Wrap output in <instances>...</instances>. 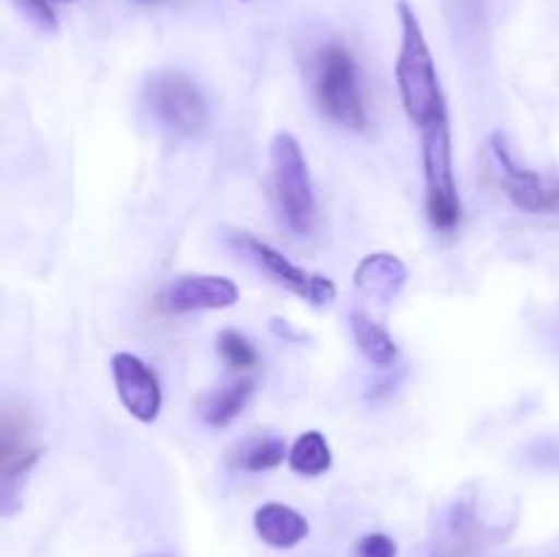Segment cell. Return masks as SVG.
<instances>
[{
    "mask_svg": "<svg viewBox=\"0 0 559 557\" xmlns=\"http://www.w3.org/2000/svg\"><path fill=\"white\" fill-rule=\"evenodd\" d=\"M109 369H112L115 393H118L126 413L140 424H153L162 413L164 396L151 366L131 353H115L109 360Z\"/></svg>",
    "mask_w": 559,
    "mask_h": 557,
    "instance_id": "ba28073f",
    "label": "cell"
},
{
    "mask_svg": "<svg viewBox=\"0 0 559 557\" xmlns=\"http://www.w3.org/2000/svg\"><path fill=\"white\" fill-rule=\"evenodd\" d=\"M145 102L153 118L178 137H202L211 123L205 96L183 71H156L145 85Z\"/></svg>",
    "mask_w": 559,
    "mask_h": 557,
    "instance_id": "5b68a950",
    "label": "cell"
},
{
    "mask_svg": "<svg viewBox=\"0 0 559 557\" xmlns=\"http://www.w3.org/2000/svg\"><path fill=\"white\" fill-rule=\"evenodd\" d=\"M229 244L240 251L249 262H254L265 276H271L273 282L282 284L284 289L295 293L298 298H304L311 306H331L338 298V287L333 278L322 276V273H311L306 268L295 265L278 249H273L265 240L254 238L251 233H233L229 235Z\"/></svg>",
    "mask_w": 559,
    "mask_h": 557,
    "instance_id": "8992f818",
    "label": "cell"
},
{
    "mask_svg": "<svg viewBox=\"0 0 559 557\" xmlns=\"http://www.w3.org/2000/svg\"><path fill=\"white\" fill-rule=\"evenodd\" d=\"M399 546L391 535L369 533L358 541V557H396Z\"/></svg>",
    "mask_w": 559,
    "mask_h": 557,
    "instance_id": "ac0fdd59",
    "label": "cell"
},
{
    "mask_svg": "<svg viewBox=\"0 0 559 557\" xmlns=\"http://www.w3.org/2000/svg\"><path fill=\"white\" fill-rule=\"evenodd\" d=\"M49 3H76V0H49Z\"/></svg>",
    "mask_w": 559,
    "mask_h": 557,
    "instance_id": "d6986e66",
    "label": "cell"
},
{
    "mask_svg": "<svg viewBox=\"0 0 559 557\" xmlns=\"http://www.w3.org/2000/svg\"><path fill=\"white\" fill-rule=\"evenodd\" d=\"M238 300V284L227 276H213V273H189V276H178L162 293V306L167 311H173V315L233 309Z\"/></svg>",
    "mask_w": 559,
    "mask_h": 557,
    "instance_id": "9c48e42d",
    "label": "cell"
},
{
    "mask_svg": "<svg viewBox=\"0 0 559 557\" xmlns=\"http://www.w3.org/2000/svg\"><path fill=\"white\" fill-rule=\"evenodd\" d=\"M420 156H424L426 213L437 233L451 235L462 224V197H459L456 173H453L451 120L420 131Z\"/></svg>",
    "mask_w": 559,
    "mask_h": 557,
    "instance_id": "277c9868",
    "label": "cell"
},
{
    "mask_svg": "<svg viewBox=\"0 0 559 557\" xmlns=\"http://www.w3.org/2000/svg\"><path fill=\"white\" fill-rule=\"evenodd\" d=\"M349 328H353V339H355V347L360 349L369 364L374 366H391L399 360V344L385 328L380 325L377 320H371L369 315L364 311H355L349 317Z\"/></svg>",
    "mask_w": 559,
    "mask_h": 557,
    "instance_id": "4fadbf2b",
    "label": "cell"
},
{
    "mask_svg": "<svg viewBox=\"0 0 559 557\" xmlns=\"http://www.w3.org/2000/svg\"><path fill=\"white\" fill-rule=\"evenodd\" d=\"M14 3H16V9L22 11V16H25L27 22H33L38 31H44V33L58 31V16H55L49 0H14Z\"/></svg>",
    "mask_w": 559,
    "mask_h": 557,
    "instance_id": "e0dca14e",
    "label": "cell"
},
{
    "mask_svg": "<svg viewBox=\"0 0 559 557\" xmlns=\"http://www.w3.org/2000/svg\"><path fill=\"white\" fill-rule=\"evenodd\" d=\"M254 530L273 549H295L309 535V519L284 502H262L254 511Z\"/></svg>",
    "mask_w": 559,
    "mask_h": 557,
    "instance_id": "8fae6325",
    "label": "cell"
},
{
    "mask_svg": "<svg viewBox=\"0 0 559 557\" xmlns=\"http://www.w3.org/2000/svg\"><path fill=\"white\" fill-rule=\"evenodd\" d=\"M289 457V448L282 437L265 435L251 437V440L240 442L238 453L233 457L235 467L246 470V473H265V470H276Z\"/></svg>",
    "mask_w": 559,
    "mask_h": 557,
    "instance_id": "9a60e30c",
    "label": "cell"
},
{
    "mask_svg": "<svg viewBox=\"0 0 559 557\" xmlns=\"http://www.w3.org/2000/svg\"><path fill=\"white\" fill-rule=\"evenodd\" d=\"M409 271L402 262V257L388 254V251H377V254L364 257L355 268V287L366 295V298L377 300V304H391L402 295L404 284H407Z\"/></svg>",
    "mask_w": 559,
    "mask_h": 557,
    "instance_id": "30bf717a",
    "label": "cell"
},
{
    "mask_svg": "<svg viewBox=\"0 0 559 557\" xmlns=\"http://www.w3.org/2000/svg\"><path fill=\"white\" fill-rule=\"evenodd\" d=\"M399 25H402V44L396 55V87L409 123L424 131L440 120H448V98L424 25L407 0H399Z\"/></svg>",
    "mask_w": 559,
    "mask_h": 557,
    "instance_id": "6da1fadb",
    "label": "cell"
},
{
    "mask_svg": "<svg viewBox=\"0 0 559 557\" xmlns=\"http://www.w3.org/2000/svg\"><path fill=\"white\" fill-rule=\"evenodd\" d=\"M153 557H169V555H153Z\"/></svg>",
    "mask_w": 559,
    "mask_h": 557,
    "instance_id": "44dd1931",
    "label": "cell"
},
{
    "mask_svg": "<svg viewBox=\"0 0 559 557\" xmlns=\"http://www.w3.org/2000/svg\"><path fill=\"white\" fill-rule=\"evenodd\" d=\"M254 377H240V380L227 382V386L216 388V391L207 393L200 404V418L207 426H229L240 413L246 410V404L254 396Z\"/></svg>",
    "mask_w": 559,
    "mask_h": 557,
    "instance_id": "7c38bea8",
    "label": "cell"
},
{
    "mask_svg": "<svg viewBox=\"0 0 559 557\" xmlns=\"http://www.w3.org/2000/svg\"><path fill=\"white\" fill-rule=\"evenodd\" d=\"M271 197L284 227L309 235L317 224V191L304 147L289 131H278L271 142Z\"/></svg>",
    "mask_w": 559,
    "mask_h": 557,
    "instance_id": "3957f363",
    "label": "cell"
},
{
    "mask_svg": "<svg viewBox=\"0 0 559 557\" xmlns=\"http://www.w3.org/2000/svg\"><path fill=\"white\" fill-rule=\"evenodd\" d=\"M243 3H246V0H243Z\"/></svg>",
    "mask_w": 559,
    "mask_h": 557,
    "instance_id": "7402d4cb",
    "label": "cell"
},
{
    "mask_svg": "<svg viewBox=\"0 0 559 557\" xmlns=\"http://www.w3.org/2000/svg\"><path fill=\"white\" fill-rule=\"evenodd\" d=\"M216 349L222 355L224 364L235 371H246V369H254L260 355H257L254 344L238 331H222L216 339Z\"/></svg>",
    "mask_w": 559,
    "mask_h": 557,
    "instance_id": "2e32d148",
    "label": "cell"
},
{
    "mask_svg": "<svg viewBox=\"0 0 559 557\" xmlns=\"http://www.w3.org/2000/svg\"><path fill=\"white\" fill-rule=\"evenodd\" d=\"M136 3H153V0H136Z\"/></svg>",
    "mask_w": 559,
    "mask_h": 557,
    "instance_id": "ffe728a7",
    "label": "cell"
},
{
    "mask_svg": "<svg viewBox=\"0 0 559 557\" xmlns=\"http://www.w3.org/2000/svg\"><path fill=\"white\" fill-rule=\"evenodd\" d=\"M491 162H495L497 180L500 189L506 191L508 200L524 213H559V180L546 178V175L535 173V169L522 167L508 151V142L502 134H491Z\"/></svg>",
    "mask_w": 559,
    "mask_h": 557,
    "instance_id": "52a82bcc",
    "label": "cell"
},
{
    "mask_svg": "<svg viewBox=\"0 0 559 557\" xmlns=\"http://www.w3.org/2000/svg\"><path fill=\"white\" fill-rule=\"evenodd\" d=\"M287 464L293 473L304 475V478H317V475L328 473L333 464V453H331V446H328L325 435L317 429L304 431V435L289 446Z\"/></svg>",
    "mask_w": 559,
    "mask_h": 557,
    "instance_id": "5bb4252c",
    "label": "cell"
},
{
    "mask_svg": "<svg viewBox=\"0 0 559 557\" xmlns=\"http://www.w3.org/2000/svg\"><path fill=\"white\" fill-rule=\"evenodd\" d=\"M311 93L320 112L342 129L364 131L369 123L358 63L342 44H325L311 58Z\"/></svg>",
    "mask_w": 559,
    "mask_h": 557,
    "instance_id": "7a4b0ae2",
    "label": "cell"
}]
</instances>
